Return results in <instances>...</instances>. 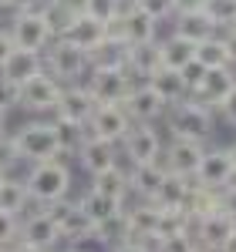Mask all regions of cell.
<instances>
[{"mask_svg":"<svg viewBox=\"0 0 236 252\" xmlns=\"http://www.w3.org/2000/svg\"><path fill=\"white\" fill-rule=\"evenodd\" d=\"M24 185H27L31 202H38V205L61 202V198H68V192H71V168L61 158L38 161V165H31V172L24 175Z\"/></svg>","mask_w":236,"mask_h":252,"instance_id":"1","label":"cell"},{"mask_svg":"<svg viewBox=\"0 0 236 252\" xmlns=\"http://www.w3.org/2000/svg\"><path fill=\"white\" fill-rule=\"evenodd\" d=\"M169 131H172V138H189V141L206 145L216 131V111L196 97H186L169 108Z\"/></svg>","mask_w":236,"mask_h":252,"instance_id":"2","label":"cell"},{"mask_svg":"<svg viewBox=\"0 0 236 252\" xmlns=\"http://www.w3.org/2000/svg\"><path fill=\"white\" fill-rule=\"evenodd\" d=\"M14 141V152H17V161H51V158H61L58 152V138H54V125L51 121H27L20 125L17 131L10 135Z\"/></svg>","mask_w":236,"mask_h":252,"instance_id":"3","label":"cell"},{"mask_svg":"<svg viewBox=\"0 0 236 252\" xmlns=\"http://www.w3.org/2000/svg\"><path fill=\"white\" fill-rule=\"evenodd\" d=\"M44 71L58 84H78L88 74V54L81 51L78 44L54 37L47 44V51H44Z\"/></svg>","mask_w":236,"mask_h":252,"instance_id":"4","label":"cell"},{"mask_svg":"<svg viewBox=\"0 0 236 252\" xmlns=\"http://www.w3.org/2000/svg\"><path fill=\"white\" fill-rule=\"evenodd\" d=\"M44 212L54 219V225H58V232H61V242H71V246H84L91 239L98 242V225L88 219V212L81 209L78 202L61 198V202L44 205Z\"/></svg>","mask_w":236,"mask_h":252,"instance_id":"5","label":"cell"},{"mask_svg":"<svg viewBox=\"0 0 236 252\" xmlns=\"http://www.w3.org/2000/svg\"><path fill=\"white\" fill-rule=\"evenodd\" d=\"M7 34H10V40H14V47H20V51H38V54H44L47 44L54 40L47 20H44V14H40V7H31V10L14 14Z\"/></svg>","mask_w":236,"mask_h":252,"instance_id":"6","label":"cell"},{"mask_svg":"<svg viewBox=\"0 0 236 252\" xmlns=\"http://www.w3.org/2000/svg\"><path fill=\"white\" fill-rule=\"evenodd\" d=\"M135 78L128 71H112V67H88V94L95 104H121L132 91Z\"/></svg>","mask_w":236,"mask_h":252,"instance_id":"7","label":"cell"},{"mask_svg":"<svg viewBox=\"0 0 236 252\" xmlns=\"http://www.w3.org/2000/svg\"><path fill=\"white\" fill-rule=\"evenodd\" d=\"M118 145H121V155L128 158L132 165L162 161V138H158V131L152 125H132Z\"/></svg>","mask_w":236,"mask_h":252,"instance_id":"8","label":"cell"},{"mask_svg":"<svg viewBox=\"0 0 236 252\" xmlns=\"http://www.w3.org/2000/svg\"><path fill=\"white\" fill-rule=\"evenodd\" d=\"M61 88H64V84H58L47 71H40L38 78L20 84V104L17 108H27V111H34V115H47V111L58 108Z\"/></svg>","mask_w":236,"mask_h":252,"instance_id":"9","label":"cell"},{"mask_svg":"<svg viewBox=\"0 0 236 252\" xmlns=\"http://www.w3.org/2000/svg\"><path fill=\"white\" fill-rule=\"evenodd\" d=\"M121 108L128 111L132 125H152L156 118H162L165 111H169V104L149 88V81H135L132 91H128V97L121 101Z\"/></svg>","mask_w":236,"mask_h":252,"instance_id":"10","label":"cell"},{"mask_svg":"<svg viewBox=\"0 0 236 252\" xmlns=\"http://www.w3.org/2000/svg\"><path fill=\"white\" fill-rule=\"evenodd\" d=\"M17 242H24V246H31V249H38V252H51V249H58L61 232H58V225H54V219L44 209H38V212H31L20 222Z\"/></svg>","mask_w":236,"mask_h":252,"instance_id":"11","label":"cell"},{"mask_svg":"<svg viewBox=\"0 0 236 252\" xmlns=\"http://www.w3.org/2000/svg\"><path fill=\"white\" fill-rule=\"evenodd\" d=\"M128 128H132V118H128V111H125L121 104H98V108L91 111V118H88V135L105 138V141H112V145H118Z\"/></svg>","mask_w":236,"mask_h":252,"instance_id":"12","label":"cell"},{"mask_svg":"<svg viewBox=\"0 0 236 252\" xmlns=\"http://www.w3.org/2000/svg\"><path fill=\"white\" fill-rule=\"evenodd\" d=\"M193 182H199L202 189H226L230 182H233V165H230V152L226 148H206L202 152V161H199L196 175H193Z\"/></svg>","mask_w":236,"mask_h":252,"instance_id":"13","label":"cell"},{"mask_svg":"<svg viewBox=\"0 0 236 252\" xmlns=\"http://www.w3.org/2000/svg\"><path fill=\"white\" fill-rule=\"evenodd\" d=\"M202 152L206 145L202 141H189V138H172V145L165 148V161L162 168L169 175H179V178H193L202 161Z\"/></svg>","mask_w":236,"mask_h":252,"instance_id":"14","label":"cell"},{"mask_svg":"<svg viewBox=\"0 0 236 252\" xmlns=\"http://www.w3.org/2000/svg\"><path fill=\"white\" fill-rule=\"evenodd\" d=\"M233 88H236L233 67H213V71H202V78H199V84L193 88V94H189V97H196V101H202L206 108L216 111Z\"/></svg>","mask_w":236,"mask_h":252,"instance_id":"15","label":"cell"},{"mask_svg":"<svg viewBox=\"0 0 236 252\" xmlns=\"http://www.w3.org/2000/svg\"><path fill=\"white\" fill-rule=\"evenodd\" d=\"M233 229H236V222L230 215L213 212V215H202V219L193 222V239H196V246H202V249L223 252V246H226V239L233 235Z\"/></svg>","mask_w":236,"mask_h":252,"instance_id":"16","label":"cell"},{"mask_svg":"<svg viewBox=\"0 0 236 252\" xmlns=\"http://www.w3.org/2000/svg\"><path fill=\"white\" fill-rule=\"evenodd\" d=\"M98 104L91 101L88 88L84 84H64L58 97V108H54V118L61 121H75V125H88V118Z\"/></svg>","mask_w":236,"mask_h":252,"instance_id":"17","label":"cell"},{"mask_svg":"<svg viewBox=\"0 0 236 252\" xmlns=\"http://www.w3.org/2000/svg\"><path fill=\"white\" fill-rule=\"evenodd\" d=\"M75 158L81 161V168H84L88 175H101V172H108V168L118 165V145L105 141V138H91L88 135Z\"/></svg>","mask_w":236,"mask_h":252,"instance_id":"18","label":"cell"},{"mask_svg":"<svg viewBox=\"0 0 236 252\" xmlns=\"http://www.w3.org/2000/svg\"><path fill=\"white\" fill-rule=\"evenodd\" d=\"M81 209L88 212V219L98 225V232H105V229H112V225H121V202H115V198H108V195H98V192H88L81 195V202H78Z\"/></svg>","mask_w":236,"mask_h":252,"instance_id":"19","label":"cell"},{"mask_svg":"<svg viewBox=\"0 0 236 252\" xmlns=\"http://www.w3.org/2000/svg\"><path fill=\"white\" fill-rule=\"evenodd\" d=\"M40 71H44V54H38V51H20V47H14V54L3 61V67H0V74L10 81V84H27L31 78H38Z\"/></svg>","mask_w":236,"mask_h":252,"instance_id":"20","label":"cell"},{"mask_svg":"<svg viewBox=\"0 0 236 252\" xmlns=\"http://www.w3.org/2000/svg\"><path fill=\"white\" fill-rule=\"evenodd\" d=\"M125 178H128V192H135L138 198H152L158 185L165 182V168H162V161H145V165H132Z\"/></svg>","mask_w":236,"mask_h":252,"instance_id":"21","label":"cell"},{"mask_svg":"<svg viewBox=\"0 0 236 252\" xmlns=\"http://www.w3.org/2000/svg\"><path fill=\"white\" fill-rule=\"evenodd\" d=\"M172 34H179V37L199 44V40L219 34V27L213 24V17H209V14L199 7V10H182V14H176V31H172Z\"/></svg>","mask_w":236,"mask_h":252,"instance_id":"22","label":"cell"},{"mask_svg":"<svg viewBox=\"0 0 236 252\" xmlns=\"http://www.w3.org/2000/svg\"><path fill=\"white\" fill-rule=\"evenodd\" d=\"M149 81V88L156 91L169 108L172 104H179V101H186L189 97V88H186V81H182V71H172V67H158L152 78H145Z\"/></svg>","mask_w":236,"mask_h":252,"instance_id":"23","label":"cell"},{"mask_svg":"<svg viewBox=\"0 0 236 252\" xmlns=\"http://www.w3.org/2000/svg\"><path fill=\"white\" fill-rule=\"evenodd\" d=\"M105 37H108V27H105V24H98V20H91L88 14H78V17H75V24L68 27V34H64V40L78 44L84 54H91V51H95Z\"/></svg>","mask_w":236,"mask_h":252,"instance_id":"24","label":"cell"},{"mask_svg":"<svg viewBox=\"0 0 236 252\" xmlns=\"http://www.w3.org/2000/svg\"><path fill=\"white\" fill-rule=\"evenodd\" d=\"M88 67H112V71H128V44L118 37H105L88 54Z\"/></svg>","mask_w":236,"mask_h":252,"instance_id":"25","label":"cell"},{"mask_svg":"<svg viewBox=\"0 0 236 252\" xmlns=\"http://www.w3.org/2000/svg\"><path fill=\"white\" fill-rule=\"evenodd\" d=\"M182 212L189 215V222H196V219H202V215L219 212V192L202 189L199 182L189 178V189H186V198H182Z\"/></svg>","mask_w":236,"mask_h":252,"instance_id":"26","label":"cell"},{"mask_svg":"<svg viewBox=\"0 0 236 252\" xmlns=\"http://www.w3.org/2000/svg\"><path fill=\"white\" fill-rule=\"evenodd\" d=\"M158 54H162V67L182 71V67H189L193 58H196V44L179 37V34H169L165 40H158Z\"/></svg>","mask_w":236,"mask_h":252,"instance_id":"27","label":"cell"},{"mask_svg":"<svg viewBox=\"0 0 236 252\" xmlns=\"http://www.w3.org/2000/svg\"><path fill=\"white\" fill-rule=\"evenodd\" d=\"M158 67H162V54H158V40L152 44H135L128 47V74L132 78H152Z\"/></svg>","mask_w":236,"mask_h":252,"instance_id":"28","label":"cell"},{"mask_svg":"<svg viewBox=\"0 0 236 252\" xmlns=\"http://www.w3.org/2000/svg\"><path fill=\"white\" fill-rule=\"evenodd\" d=\"M202 67V71H213V67H233V61H230V47H226V40L223 34H213V37L199 40L196 44V58H193Z\"/></svg>","mask_w":236,"mask_h":252,"instance_id":"29","label":"cell"},{"mask_svg":"<svg viewBox=\"0 0 236 252\" xmlns=\"http://www.w3.org/2000/svg\"><path fill=\"white\" fill-rule=\"evenodd\" d=\"M31 205V195H27V185L24 178H3L0 185V212H10V215H24Z\"/></svg>","mask_w":236,"mask_h":252,"instance_id":"30","label":"cell"},{"mask_svg":"<svg viewBox=\"0 0 236 252\" xmlns=\"http://www.w3.org/2000/svg\"><path fill=\"white\" fill-rule=\"evenodd\" d=\"M91 192L108 195V198H115V202L125 205V198H128V178L115 165V168H108V172H101V175H91Z\"/></svg>","mask_w":236,"mask_h":252,"instance_id":"31","label":"cell"},{"mask_svg":"<svg viewBox=\"0 0 236 252\" xmlns=\"http://www.w3.org/2000/svg\"><path fill=\"white\" fill-rule=\"evenodd\" d=\"M54 138H58V152L61 155H78V148L88 138V125H75V121H61L54 118Z\"/></svg>","mask_w":236,"mask_h":252,"instance_id":"32","label":"cell"},{"mask_svg":"<svg viewBox=\"0 0 236 252\" xmlns=\"http://www.w3.org/2000/svg\"><path fill=\"white\" fill-rule=\"evenodd\" d=\"M186 189H189V178H179V175L165 172V182L158 185V192L149 198L158 209H182V198H186Z\"/></svg>","mask_w":236,"mask_h":252,"instance_id":"33","label":"cell"},{"mask_svg":"<svg viewBox=\"0 0 236 252\" xmlns=\"http://www.w3.org/2000/svg\"><path fill=\"white\" fill-rule=\"evenodd\" d=\"M40 14H44V20H47V27H51L54 37H64L68 27H71L75 17H78V14H71L68 7H61V3H54V0H40Z\"/></svg>","mask_w":236,"mask_h":252,"instance_id":"34","label":"cell"},{"mask_svg":"<svg viewBox=\"0 0 236 252\" xmlns=\"http://www.w3.org/2000/svg\"><path fill=\"white\" fill-rule=\"evenodd\" d=\"M125 7H128V3H121V0H84V14L91 20H98V24H105V27H108Z\"/></svg>","mask_w":236,"mask_h":252,"instance_id":"35","label":"cell"},{"mask_svg":"<svg viewBox=\"0 0 236 252\" xmlns=\"http://www.w3.org/2000/svg\"><path fill=\"white\" fill-rule=\"evenodd\" d=\"M202 10L213 17V24H216L219 31H226V27L236 24V0H206Z\"/></svg>","mask_w":236,"mask_h":252,"instance_id":"36","label":"cell"},{"mask_svg":"<svg viewBox=\"0 0 236 252\" xmlns=\"http://www.w3.org/2000/svg\"><path fill=\"white\" fill-rule=\"evenodd\" d=\"M193 249H196V239H193V232L165 235V239L152 242V252H193Z\"/></svg>","mask_w":236,"mask_h":252,"instance_id":"37","label":"cell"},{"mask_svg":"<svg viewBox=\"0 0 236 252\" xmlns=\"http://www.w3.org/2000/svg\"><path fill=\"white\" fill-rule=\"evenodd\" d=\"M135 7L142 14H149L152 20H162V17L176 14V0H135Z\"/></svg>","mask_w":236,"mask_h":252,"instance_id":"38","label":"cell"},{"mask_svg":"<svg viewBox=\"0 0 236 252\" xmlns=\"http://www.w3.org/2000/svg\"><path fill=\"white\" fill-rule=\"evenodd\" d=\"M17 229H20V215L0 212V249H7L10 242H17Z\"/></svg>","mask_w":236,"mask_h":252,"instance_id":"39","label":"cell"},{"mask_svg":"<svg viewBox=\"0 0 236 252\" xmlns=\"http://www.w3.org/2000/svg\"><path fill=\"white\" fill-rule=\"evenodd\" d=\"M20 104V88L17 84H10V81L0 74V108L10 115V108H17Z\"/></svg>","mask_w":236,"mask_h":252,"instance_id":"40","label":"cell"},{"mask_svg":"<svg viewBox=\"0 0 236 252\" xmlns=\"http://www.w3.org/2000/svg\"><path fill=\"white\" fill-rule=\"evenodd\" d=\"M17 165V152H14V141H10V135L3 131L0 135V172L10 175V168Z\"/></svg>","mask_w":236,"mask_h":252,"instance_id":"41","label":"cell"},{"mask_svg":"<svg viewBox=\"0 0 236 252\" xmlns=\"http://www.w3.org/2000/svg\"><path fill=\"white\" fill-rule=\"evenodd\" d=\"M219 212L230 215L236 222V182H230L226 189H219Z\"/></svg>","mask_w":236,"mask_h":252,"instance_id":"42","label":"cell"},{"mask_svg":"<svg viewBox=\"0 0 236 252\" xmlns=\"http://www.w3.org/2000/svg\"><path fill=\"white\" fill-rule=\"evenodd\" d=\"M219 111H223V118H226V125H233V128H236V88L226 94V101L219 104Z\"/></svg>","mask_w":236,"mask_h":252,"instance_id":"43","label":"cell"},{"mask_svg":"<svg viewBox=\"0 0 236 252\" xmlns=\"http://www.w3.org/2000/svg\"><path fill=\"white\" fill-rule=\"evenodd\" d=\"M112 252H152V249H149L145 242H135V239H121Z\"/></svg>","mask_w":236,"mask_h":252,"instance_id":"44","label":"cell"},{"mask_svg":"<svg viewBox=\"0 0 236 252\" xmlns=\"http://www.w3.org/2000/svg\"><path fill=\"white\" fill-rule=\"evenodd\" d=\"M14 54V40H10V34L7 31H0V67H3V61Z\"/></svg>","mask_w":236,"mask_h":252,"instance_id":"45","label":"cell"},{"mask_svg":"<svg viewBox=\"0 0 236 252\" xmlns=\"http://www.w3.org/2000/svg\"><path fill=\"white\" fill-rule=\"evenodd\" d=\"M223 40H226V47H230V61L236 64V24L223 31Z\"/></svg>","mask_w":236,"mask_h":252,"instance_id":"46","label":"cell"},{"mask_svg":"<svg viewBox=\"0 0 236 252\" xmlns=\"http://www.w3.org/2000/svg\"><path fill=\"white\" fill-rule=\"evenodd\" d=\"M54 3H61V7H68L71 14H84V0H54Z\"/></svg>","mask_w":236,"mask_h":252,"instance_id":"47","label":"cell"},{"mask_svg":"<svg viewBox=\"0 0 236 252\" xmlns=\"http://www.w3.org/2000/svg\"><path fill=\"white\" fill-rule=\"evenodd\" d=\"M3 252H38V249H31V246H24V242H10Z\"/></svg>","mask_w":236,"mask_h":252,"instance_id":"48","label":"cell"},{"mask_svg":"<svg viewBox=\"0 0 236 252\" xmlns=\"http://www.w3.org/2000/svg\"><path fill=\"white\" fill-rule=\"evenodd\" d=\"M223 252H236V229H233V235L226 239V246H223Z\"/></svg>","mask_w":236,"mask_h":252,"instance_id":"49","label":"cell"},{"mask_svg":"<svg viewBox=\"0 0 236 252\" xmlns=\"http://www.w3.org/2000/svg\"><path fill=\"white\" fill-rule=\"evenodd\" d=\"M226 152H230V165H233V182H236V145H230Z\"/></svg>","mask_w":236,"mask_h":252,"instance_id":"50","label":"cell"},{"mask_svg":"<svg viewBox=\"0 0 236 252\" xmlns=\"http://www.w3.org/2000/svg\"><path fill=\"white\" fill-rule=\"evenodd\" d=\"M3 131H7V111L0 108V135H3Z\"/></svg>","mask_w":236,"mask_h":252,"instance_id":"51","label":"cell"},{"mask_svg":"<svg viewBox=\"0 0 236 252\" xmlns=\"http://www.w3.org/2000/svg\"><path fill=\"white\" fill-rule=\"evenodd\" d=\"M64 252H84V246H71V249H64Z\"/></svg>","mask_w":236,"mask_h":252,"instance_id":"52","label":"cell"},{"mask_svg":"<svg viewBox=\"0 0 236 252\" xmlns=\"http://www.w3.org/2000/svg\"><path fill=\"white\" fill-rule=\"evenodd\" d=\"M193 252H209V249H202V246H196V249H193Z\"/></svg>","mask_w":236,"mask_h":252,"instance_id":"53","label":"cell"},{"mask_svg":"<svg viewBox=\"0 0 236 252\" xmlns=\"http://www.w3.org/2000/svg\"><path fill=\"white\" fill-rule=\"evenodd\" d=\"M3 178H7V172H0V185H3Z\"/></svg>","mask_w":236,"mask_h":252,"instance_id":"54","label":"cell"},{"mask_svg":"<svg viewBox=\"0 0 236 252\" xmlns=\"http://www.w3.org/2000/svg\"><path fill=\"white\" fill-rule=\"evenodd\" d=\"M121 3H135V0H121Z\"/></svg>","mask_w":236,"mask_h":252,"instance_id":"55","label":"cell"},{"mask_svg":"<svg viewBox=\"0 0 236 252\" xmlns=\"http://www.w3.org/2000/svg\"><path fill=\"white\" fill-rule=\"evenodd\" d=\"M0 10H3V0H0Z\"/></svg>","mask_w":236,"mask_h":252,"instance_id":"56","label":"cell"},{"mask_svg":"<svg viewBox=\"0 0 236 252\" xmlns=\"http://www.w3.org/2000/svg\"><path fill=\"white\" fill-rule=\"evenodd\" d=\"M0 252H3V249H0Z\"/></svg>","mask_w":236,"mask_h":252,"instance_id":"57","label":"cell"}]
</instances>
